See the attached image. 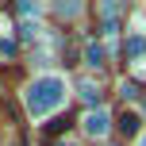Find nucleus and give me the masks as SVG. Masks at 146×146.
<instances>
[{"instance_id": "nucleus-1", "label": "nucleus", "mask_w": 146, "mask_h": 146, "mask_svg": "<svg viewBox=\"0 0 146 146\" xmlns=\"http://www.w3.org/2000/svg\"><path fill=\"white\" fill-rule=\"evenodd\" d=\"M66 104V81L62 77H54V73H42V77H35L27 85V111L35 119H42L46 111H54V108H62Z\"/></svg>"}, {"instance_id": "nucleus-2", "label": "nucleus", "mask_w": 146, "mask_h": 146, "mask_svg": "<svg viewBox=\"0 0 146 146\" xmlns=\"http://www.w3.org/2000/svg\"><path fill=\"white\" fill-rule=\"evenodd\" d=\"M81 127H85V135H92V139H104V135L111 131V115L104 108H88V115L81 119Z\"/></svg>"}, {"instance_id": "nucleus-3", "label": "nucleus", "mask_w": 146, "mask_h": 146, "mask_svg": "<svg viewBox=\"0 0 146 146\" xmlns=\"http://www.w3.org/2000/svg\"><path fill=\"white\" fill-rule=\"evenodd\" d=\"M127 62H146V35L142 31H131V35H127Z\"/></svg>"}, {"instance_id": "nucleus-4", "label": "nucleus", "mask_w": 146, "mask_h": 146, "mask_svg": "<svg viewBox=\"0 0 146 146\" xmlns=\"http://www.w3.org/2000/svg\"><path fill=\"white\" fill-rule=\"evenodd\" d=\"M77 92L85 96V100L92 104V108H100V85H96V81H88V77H81V81H77Z\"/></svg>"}, {"instance_id": "nucleus-5", "label": "nucleus", "mask_w": 146, "mask_h": 146, "mask_svg": "<svg viewBox=\"0 0 146 146\" xmlns=\"http://www.w3.org/2000/svg\"><path fill=\"white\" fill-rule=\"evenodd\" d=\"M139 123H142V119L135 115V111H123V115H119V131H123V135H139Z\"/></svg>"}, {"instance_id": "nucleus-6", "label": "nucleus", "mask_w": 146, "mask_h": 146, "mask_svg": "<svg viewBox=\"0 0 146 146\" xmlns=\"http://www.w3.org/2000/svg\"><path fill=\"white\" fill-rule=\"evenodd\" d=\"M104 58H108V54H104V46H96V42H88V46H85V62H88L92 69H96V66H104Z\"/></svg>"}, {"instance_id": "nucleus-7", "label": "nucleus", "mask_w": 146, "mask_h": 146, "mask_svg": "<svg viewBox=\"0 0 146 146\" xmlns=\"http://www.w3.org/2000/svg\"><path fill=\"white\" fill-rule=\"evenodd\" d=\"M119 96H123V100H135V96H139L135 81H119Z\"/></svg>"}, {"instance_id": "nucleus-8", "label": "nucleus", "mask_w": 146, "mask_h": 146, "mask_svg": "<svg viewBox=\"0 0 146 146\" xmlns=\"http://www.w3.org/2000/svg\"><path fill=\"white\" fill-rule=\"evenodd\" d=\"M15 12H19V15H27V19H31V15H38L42 8H38V4H31V0H23V4L15 8Z\"/></svg>"}, {"instance_id": "nucleus-9", "label": "nucleus", "mask_w": 146, "mask_h": 146, "mask_svg": "<svg viewBox=\"0 0 146 146\" xmlns=\"http://www.w3.org/2000/svg\"><path fill=\"white\" fill-rule=\"evenodd\" d=\"M77 12H81V4H58V15H66V19L77 15Z\"/></svg>"}, {"instance_id": "nucleus-10", "label": "nucleus", "mask_w": 146, "mask_h": 146, "mask_svg": "<svg viewBox=\"0 0 146 146\" xmlns=\"http://www.w3.org/2000/svg\"><path fill=\"white\" fill-rule=\"evenodd\" d=\"M66 127H69V119H54V123L46 127V131H50V135H58V131H66Z\"/></svg>"}, {"instance_id": "nucleus-11", "label": "nucleus", "mask_w": 146, "mask_h": 146, "mask_svg": "<svg viewBox=\"0 0 146 146\" xmlns=\"http://www.w3.org/2000/svg\"><path fill=\"white\" fill-rule=\"evenodd\" d=\"M142 146H146V135H142Z\"/></svg>"}, {"instance_id": "nucleus-12", "label": "nucleus", "mask_w": 146, "mask_h": 146, "mask_svg": "<svg viewBox=\"0 0 146 146\" xmlns=\"http://www.w3.org/2000/svg\"><path fill=\"white\" fill-rule=\"evenodd\" d=\"M62 146H69V142H62Z\"/></svg>"}]
</instances>
